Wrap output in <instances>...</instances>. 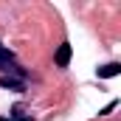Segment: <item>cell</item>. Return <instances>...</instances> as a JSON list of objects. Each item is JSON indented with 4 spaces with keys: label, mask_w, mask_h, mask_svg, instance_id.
<instances>
[{
    "label": "cell",
    "mask_w": 121,
    "mask_h": 121,
    "mask_svg": "<svg viewBox=\"0 0 121 121\" xmlns=\"http://www.w3.org/2000/svg\"><path fill=\"white\" fill-rule=\"evenodd\" d=\"M70 56H73V48H70V42H62L59 48H56V54H54L56 68H68V65H70Z\"/></svg>",
    "instance_id": "obj_1"
},
{
    "label": "cell",
    "mask_w": 121,
    "mask_h": 121,
    "mask_svg": "<svg viewBox=\"0 0 121 121\" xmlns=\"http://www.w3.org/2000/svg\"><path fill=\"white\" fill-rule=\"evenodd\" d=\"M118 73H121V65H118V62H107V65L99 68V79H113V76H118Z\"/></svg>",
    "instance_id": "obj_2"
},
{
    "label": "cell",
    "mask_w": 121,
    "mask_h": 121,
    "mask_svg": "<svg viewBox=\"0 0 121 121\" xmlns=\"http://www.w3.org/2000/svg\"><path fill=\"white\" fill-rule=\"evenodd\" d=\"M0 87H9V90H17V93L26 90L23 79H14V76H0Z\"/></svg>",
    "instance_id": "obj_3"
},
{
    "label": "cell",
    "mask_w": 121,
    "mask_h": 121,
    "mask_svg": "<svg viewBox=\"0 0 121 121\" xmlns=\"http://www.w3.org/2000/svg\"><path fill=\"white\" fill-rule=\"evenodd\" d=\"M0 59H3V62H14V54H11L6 45H0Z\"/></svg>",
    "instance_id": "obj_4"
},
{
    "label": "cell",
    "mask_w": 121,
    "mask_h": 121,
    "mask_svg": "<svg viewBox=\"0 0 121 121\" xmlns=\"http://www.w3.org/2000/svg\"><path fill=\"white\" fill-rule=\"evenodd\" d=\"M116 104H118V101H110V104H107V107H104V110H101V113H99V116H110V113H113V110H116Z\"/></svg>",
    "instance_id": "obj_5"
},
{
    "label": "cell",
    "mask_w": 121,
    "mask_h": 121,
    "mask_svg": "<svg viewBox=\"0 0 121 121\" xmlns=\"http://www.w3.org/2000/svg\"><path fill=\"white\" fill-rule=\"evenodd\" d=\"M0 121H31L28 116H17V118H0Z\"/></svg>",
    "instance_id": "obj_6"
}]
</instances>
